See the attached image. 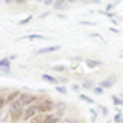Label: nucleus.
<instances>
[{
    "label": "nucleus",
    "instance_id": "19",
    "mask_svg": "<svg viewBox=\"0 0 123 123\" xmlns=\"http://www.w3.org/2000/svg\"><path fill=\"white\" fill-rule=\"evenodd\" d=\"M28 39H46L44 36H41V35H30Z\"/></svg>",
    "mask_w": 123,
    "mask_h": 123
},
{
    "label": "nucleus",
    "instance_id": "10",
    "mask_svg": "<svg viewBox=\"0 0 123 123\" xmlns=\"http://www.w3.org/2000/svg\"><path fill=\"white\" fill-rule=\"evenodd\" d=\"M102 64L100 61H94V59H85V66L90 67V69H94V67H98Z\"/></svg>",
    "mask_w": 123,
    "mask_h": 123
},
{
    "label": "nucleus",
    "instance_id": "24",
    "mask_svg": "<svg viewBox=\"0 0 123 123\" xmlns=\"http://www.w3.org/2000/svg\"><path fill=\"white\" fill-rule=\"evenodd\" d=\"M12 2H13V0H5V3H12Z\"/></svg>",
    "mask_w": 123,
    "mask_h": 123
},
{
    "label": "nucleus",
    "instance_id": "21",
    "mask_svg": "<svg viewBox=\"0 0 123 123\" xmlns=\"http://www.w3.org/2000/svg\"><path fill=\"white\" fill-rule=\"evenodd\" d=\"M28 21H31V17H26L25 20H21V21H20V25H26Z\"/></svg>",
    "mask_w": 123,
    "mask_h": 123
},
{
    "label": "nucleus",
    "instance_id": "6",
    "mask_svg": "<svg viewBox=\"0 0 123 123\" xmlns=\"http://www.w3.org/2000/svg\"><path fill=\"white\" fill-rule=\"evenodd\" d=\"M115 80H117V77L112 76V77H108V79L100 80V82H98V85H100L102 89H110V87H113V85H115Z\"/></svg>",
    "mask_w": 123,
    "mask_h": 123
},
{
    "label": "nucleus",
    "instance_id": "7",
    "mask_svg": "<svg viewBox=\"0 0 123 123\" xmlns=\"http://www.w3.org/2000/svg\"><path fill=\"white\" fill-rule=\"evenodd\" d=\"M57 49H61V46H59V44H53V46H46V48H41V49H38V54L54 53V51H57Z\"/></svg>",
    "mask_w": 123,
    "mask_h": 123
},
{
    "label": "nucleus",
    "instance_id": "26",
    "mask_svg": "<svg viewBox=\"0 0 123 123\" xmlns=\"http://www.w3.org/2000/svg\"><path fill=\"white\" fill-rule=\"evenodd\" d=\"M120 123H123V120H122V122H120Z\"/></svg>",
    "mask_w": 123,
    "mask_h": 123
},
{
    "label": "nucleus",
    "instance_id": "18",
    "mask_svg": "<svg viewBox=\"0 0 123 123\" xmlns=\"http://www.w3.org/2000/svg\"><path fill=\"white\" fill-rule=\"evenodd\" d=\"M92 90H94V92H95V94H97V95H100V94H102V92H104V89H102L100 85H95V87H94V89H92Z\"/></svg>",
    "mask_w": 123,
    "mask_h": 123
},
{
    "label": "nucleus",
    "instance_id": "1",
    "mask_svg": "<svg viewBox=\"0 0 123 123\" xmlns=\"http://www.w3.org/2000/svg\"><path fill=\"white\" fill-rule=\"evenodd\" d=\"M23 112H25V105L21 104L18 98H17L13 104H10L8 115H10V118H12V122H13V123H17L20 118H23Z\"/></svg>",
    "mask_w": 123,
    "mask_h": 123
},
{
    "label": "nucleus",
    "instance_id": "4",
    "mask_svg": "<svg viewBox=\"0 0 123 123\" xmlns=\"http://www.w3.org/2000/svg\"><path fill=\"white\" fill-rule=\"evenodd\" d=\"M35 115H38V110H36V105H28V107H25V112H23V120L25 122H30Z\"/></svg>",
    "mask_w": 123,
    "mask_h": 123
},
{
    "label": "nucleus",
    "instance_id": "2",
    "mask_svg": "<svg viewBox=\"0 0 123 123\" xmlns=\"http://www.w3.org/2000/svg\"><path fill=\"white\" fill-rule=\"evenodd\" d=\"M36 110H38V113H51L53 110H54V102H51V100H48V98H44V100H39V102H36Z\"/></svg>",
    "mask_w": 123,
    "mask_h": 123
},
{
    "label": "nucleus",
    "instance_id": "27",
    "mask_svg": "<svg viewBox=\"0 0 123 123\" xmlns=\"http://www.w3.org/2000/svg\"><path fill=\"white\" fill-rule=\"evenodd\" d=\"M0 2H2V0H0Z\"/></svg>",
    "mask_w": 123,
    "mask_h": 123
},
{
    "label": "nucleus",
    "instance_id": "12",
    "mask_svg": "<svg viewBox=\"0 0 123 123\" xmlns=\"http://www.w3.org/2000/svg\"><path fill=\"white\" fill-rule=\"evenodd\" d=\"M79 98H80V100H85L87 104H94V98H90V97H87L85 94H80V95H79Z\"/></svg>",
    "mask_w": 123,
    "mask_h": 123
},
{
    "label": "nucleus",
    "instance_id": "8",
    "mask_svg": "<svg viewBox=\"0 0 123 123\" xmlns=\"http://www.w3.org/2000/svg\"><path fill=\"white\" fill-rule=\"evenodd\" d=\"M54 8L57 10V12H61V10H66L67 7H69V2L67 0H54Z\"/></svg>",
    "mask_w": 123,
    "mask_h": 123
},
{
    "label": "nucleus",
    "instance_id": "3",
    "mask_svg": "<svg viewBox=\"0 0 123 123\" xmlns=\"http://www.w3.org/2000/svg\"><path fill=\"white\" fill-rule=\"evenodd\" d=\"M18 100L25 107H28V105H33V104H36V102H39V97H36V95H33V94H20Z\"/></svg>",
    "mask_w": 123,
    "mask_h": 123
},
{
    "label": "nucleus",
    "instance_id": "9",
    "mask_svg": "<svg viewBox=\"0 0 123 123\" xmlns=\"http://www.w3.org/2000/svg\"><path fill=\"white\" fill-rule=\"evenodd\" d=\"M20 94H21V92H17V90H15V92H12V94L8 95V97H7V104H13V102H15V100H17V98H18L20 97Z\"/></svg>",
    "mask_w": 123,
    "mask_h": 123
},
{
    "label": "nucleus",
    "instance_id": "16",
    "mask_svg": "<svg viewBox=\"0 0 123 123\" xmlns=\"http://www.w3.org/2000/svg\"><path fill=\"white\" fill-rule=\"evenodd\" d=\"M53 69H54V71H59V72H66V71H69L66 66H54Z\"/></svg>",
    "mask_w": 123,
    "mask_h": 123
},
{
    "label": "nucleus",
    "instance_id": "22",
    "mask_svg": "<svg viewBox=\"0 0 123 123\" xmlns=\"http://www.w3.org/2000/svg\"><path fill=\"white\" fill-rule=\"evenodd\" d=\"M57 123H77L76 120H61V122H57Z\"/></svg>",
    "mask_w": 123,
    "mask_h": 123
},
{
    "label": "nucleus",
    "instance_id": "23",
    "mask_svg": "<svg viewBox=\"0 0 123 123\" xmlns=\"http://www.w3.org/2000/svg\"><path fill=\"white\" fill-rule=\"evenodd\" d=\"M85 2H90V3H97V5H98L102 0H85Z\"/></svg>",
    "mask_w": 123,
    "mask_h": 123
},
{
    "label": "nucleus",
    "instance_id": "20",
    "mask_svg": "<svg viewBox=\"0 0 123 123\" xmlns=\"http://www.w3.org/2000/svg\"><path fill=\"white\" fill-rule=\"evenodd\" d=\"M113 120H115L117 123H120V122H122V112H118V113L115 115V118H113Z\"/></svg>",
    "mask_w": 123,
    "mask_h": 123
},
{
    "label": "nucleus",
    "instance_id": "25",
    "mask_svg": "<svg viewBox=\"0 0 123 123\" xmlns=\"http://www.w3.org/2000/svg\"><path fill=\"white\" fill-rule=\"evenodd\" d=\"M39 2H44V0H39Z\"/></svg>",
    "mask_w": 123,
    "mask_h": 123
},
{
    "label": "nucleus",
    "instance_id": "5",
    "mask_svg": "<svg viewBox=\"0 0 123 123\" xmlns=\"http://www.w3.org/2000/svg\"><path fill=\"white\" fill-rule=\"evenodd\" d=\"M61 117H62V112H54V113H44L43 123H57V122H61Z\"/></svg>",
    "mask_w": 123,
    "mask_h": 123
},
{
    "label": "nucleus",
    "instance_id": "15",
    "mask_svg": "<svg viewBox=\"0 0 123 123\" xmlns=\"http://www.w3.org/2000/svg\"><path fill=\"white\" fill-rule=\"evenodd\" d=\"M112 100H113L115 105H123V98H118L117 95H113V97H112Z\"/></svg>",
    "mask_w": 123,
    "mask_h": 123
},
{
    "label": "nucleus",
    "instance_id": "11",
    "mask_svg": "<svg viewBox=\"0 0 123 123\" xmlns=\"http://www.w3.org/2000/svg\"><path fill=\"white\" fill-rule=\"evenodd\" d=\"M43 80H46V82H49V84H59L56 77L49 76V74H43Z\"/></svg>",
    "mask_w": 123,
    "mask_h": 123
},
{
    "label": "nucleus",
    "instance_id": "13",
    "mask_svg": "<svg viewBox=\"0 0 123 123\" xmlns=\"http://www.w3.org/2000/svg\"><path fill=\"white\" fill-rule=\"evenodd\" d=\"M5 104H7V98H5V95H0V113H2V110L5 108Z\"/></svg>",
    "mask_w": 123,
    "mask_h": 123
},
{
    "label": "nucleus",
    "instance_id": "17",
    "mask_svg": "<svg viewBox=\"0 0 123 123\" xmlns=\"http://www.w3.org/2000/svg\"><path fill=\"white\" fill-rule=\"evenodd\" d=\"M56 90L59 92V94H64V95L67 94V89H66V87H62V85H57V87H56Z\"/></svg>",
    "mask_w": 123,
    "mask_h": 123
},
{
    "label": "nucleus",
    "instance_id": "14",
    "mask_svg": "<svg viewBox=\"0 0 123 123\" xmlns=\"http://www.w3.org/2000/svg\"><path fill=\"white\" fill-rule=\"evenodd\" d=\"M94 82H90V80H84V84H82V87L84 89H94L95 85H92Z\"/></svg>",
    "mask_w": 123,
    "mask_h": 123
}]
</instances>
